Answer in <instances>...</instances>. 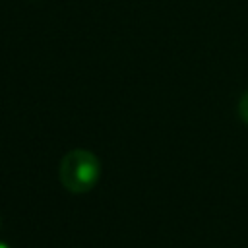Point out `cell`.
Here are the masks:
<instances>
[{
    "label": "cell",
    "mask_w": 248,
    "mask_h": 248,
    "mask_svg": "<svg viewBox=\"0 0 248 248\" xmlns=\"http://www.w3.org/2000/svg\"><path fill=\"white\" fill-rule=\"evenodd\" d=\"M238 114L248 124V91H244L242 97H240V101H238Z\"/></svg>",
    "instance_id": "2"
},
{
    "label": "cell",
    "mask_w": 248,
    "mask_h": 248,
    "mask_svg": "<svg viewBox=\"0 0 248 248\" xmlns=\"http://www.w3.org/2000/svg\"><path fill=\"white\" fill-rule=\"evenodd\" d=\"M0 248H12L10 244H6V242H0Z\"/></svg>",
    "instance_id": "3"
},
{
    "label": "cell",
    "mask_w": 248,
    "mask_h": 248,
    "mask_svg": "<svg viewBox=\"0 0 248 248\" xmlns=\"http://www.w3.org/2000/svg\"><path fill=\"white\" fill-rule=\"evenodd\" d=\"M58 176L68 192L85 194L101 178V161L87 149H72L62 157Z\"/></svg>",
    "instance_id": "1"
},
{
    "label": "cell",
    "mask_w": 248,
    "mask_h": 248,
    "mask_svg": "<svg viewBox=\"0 0 248 248\" xmlns=\"http://www.w3.org/2000/svg\"><path fill=\"white\" fill-rule=\"evenodd\" d=\"M0 227H2V217H0Z\"/></svg>",
    "instance_id": "4"
}]
</instances>
